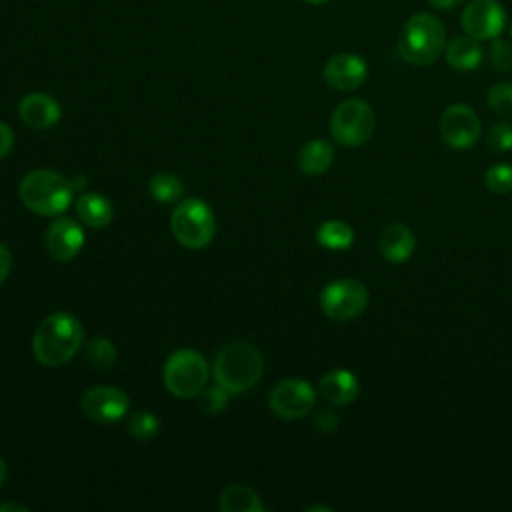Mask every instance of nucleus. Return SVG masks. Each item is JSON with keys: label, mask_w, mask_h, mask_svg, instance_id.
I'll return each mask as SVG.
<instances>
[{"label": "nucleus", "mask_w": 512, "mask_h": 512, "mask_svg": "<svg viewBox=\"0 0 512 512\" xmlns=\"http://www.w3.org/2000/svg\"><path fill=\"white\" fill-rule=\"evenodd\" d=\"M378 250L384 256V260H388L392 264H402V262L410 260V256L414 254L416 236L406 224L392 222L380 232Z\"/></svg>", "instance_id": "nucleus-16"}, {"label": "nucleus", "mask_w": 512, "mask_h": 512, "mask_svg": "<svg viewBox=\"0 0 512 512\" xmlns=\"http://www.w3.org/2000/svg\"><path fill=\"white\" fill-rule=\"evenodd\" d=\"M70 184H72L74 192H84V190L88 188V180H86V176H82V174H76V176H72Z\"/></svg>", "instance_id": "nucleus-35"}, {"label": "nucleus", "mask_w": 512, "mask_h": 512, "mask_svg": "<svg viewBox=\"0 0 512 512\" xmlns=\"http://www.w3.org/2000/svg\"><path fill=\"white\" fill-rule=\"evenodd\" d=\"M116 346L102 336H94L88 340V344L84 346V358L90 366L98 368V370H106L116 362Z\"/></svg>", "instance_id": "nucleus-24"}, {"label": "nucleus", "mask_w": 512, "mask_h": 512, "mask_svg": "<svg viewBox=\"0 0 512 512\" xmlns=\"http://www.w3.org/2000/svg\"><path fill=\"white\" fill-rule=\"evenodd\" d=\"M318 392L326 402L336 404V406H346L356 400V396L360 392V384H358L356 374H352L350 370L334 368L320 378Z\"/></svg>", "instance_id": "nucleus-17"}, {"label": "nucleus", "mask_w": 512, "mask_h": 512, "mask_svg": "<svg viewBox=\"0 0 512 512\" xmlns=\"http://www.w3.org/2000/svg\"><path fill=\"white\" fill-rule=\"evenodd\" d=\"M446 48L444 24L430 12L410 16L398 34V52L412 66L434 64Z\"/></svg>", "instance_id": "nucleus-2"}, {"label": "nucleus", "mask_w": 512, "mask_h": 512, "mask_svg": "<svg viewBox=\"0 0 512 512\" xmlns=\"http://www.w3.org/2000/svg\"><path fill=\"white\" fill-rule=\"evenodd\" d=\"M308 512H314V510H324V512H330L332 508H328V506H310V508H306Z\"/></svg>", "instance_id": "nucleus-38"}, {"label": "nucleus", "mask_w": 512, "mask_h": 512, "mask_svg": "<svg viewBox=\"0 0 512 512\" xmlns=\"http://www.w3.org/2000/svg\"><path fill=\"white\" fill-rule=\"evenodd\" d=\"M220 508L224 512H262L264 510L258 494L244 484L228 486L220 494Z\"/></svg>", "instance_id": "nucleus-21"}, {"label": "nucleus", "mask_w": 512, "mask_h": 512, "mask_svg": "<svg viewBox=\"0 0 512 512\" xmlns=\"http://www.w3.org/2000/svg\"><path fill=\"white\" fill-rule=\"evenodd\" d=\"M486 186L494 194H508L512 192V166L508 164H494L486 170Z\"/></svg>", "instance_id": "nucleus-28"}, {"label": "nucleus", "mask_w": 512, "mask_h": 512, "mask_svg": "<svg viewBox=\"0 0 512 512\" xmlns=\"http://www.w3.org/2000/svg\"><path fill=\"white\" fill-rule=\"evenodd\" d=\"M162 380L166 390L174 396L194 398L202 392L208 380L206 358L192 348H180L166 358Z\"/></svg>", "instance_id": "nucleus-6"}, {"label": "nucleus", "mask_w": 512, "mask_h": 512, "mask_svg": "<svg viewBox=\"0 0 512 512\" xmlns=\"http://www.w3.org/2000/svg\"><path fill=\"white\" fill-rule=\"evenodd\" d=\"M14 146V132L8 124L0 122V160L12 150Z\"/></svg>", "instance_id": "nucleus-32"}, {"label": "nucleus", "mask_w": 512, "mask_h": 512, "mask_svg": "<svg viewBox=\"0 0 512 512\" xmlns=\"http://www.w3.org/2000/svg\"><path fill=\"white\" fill-rule=\"evenodd\" d=\"M324 82L338 92H352L368 78V66L362 56L352 52L334 54L324 66Z\"/></svg>", "instance_id": "nucleus-13"}, {"label": "nucleus", "mask_w": 512, "mask_h": 512, "mask_svg": "<svg viewBox=\"0 0 512 512\" xmlns=\"http://www.w3.org/2000/svg\"><path fill=\"white\" fill-rule=\"evenodd\" d=\"M444 58L450 68L458 72H472L482 64L484 50L480 46V40H474L470 36H458L446 44Z\"/></svg>", "instance_id": "nucleus-18"}, {"label": "nucleus", "mask_w": 512, "mask_h": 512, "mask_svg": "<svg viewBox=\"0 0 512 512\" xmlns=\"http://www.w3.org/2000/svg\"><path fill=\"white\" fill-rule=\"evenodd\" d=\"M486 142L496 152L512 150V124H508V122L492 124L486 134Z\"/></svg>", "instance_id": "nucleus-29"}, {"label": "nucleus", "mask_w": 512, "mask_h": 512, "mask_svg": "<svg viewBox=\"0 0 512 512\" xmlns=\"http://www.w3.org/2000/svg\"><path fill=\"white\" fill-rule=\"evenodd\" d=\"M262 354L248 342L226 344L214 358L212 374L216 384L224 386L230 394H242L254 388L262 376Z\"/></svg>", "instance_id": "nucleus-3"}, {"label": "nucleus", "mask_w": 512, "mask_h": 512, "mask_svg": "<svg viewBox=\"0 0 512 512\" xmlns=\"http://www.w3.org/2000/svg\"><path fill=\"white\" fill-rule=\"evenodd\" d=\"M10 268H12V256H10V250H8V246L0 244V284L8 278Z\"/></svg>", "instance_id": "nucleus-33"}, {"label": "nucleus", "mask_w": 512, "mask_h": 512, "mask_svg": "<svg viewBox=\"0 0 512 512\" xmlns=\"http://www.w3.org/2000/svg\"><path fill=\"white\" fill-rule=\"evenodd\" d=\"M18 194L30 212L58 216L70 206L74 188L68 178L54 170H32L20 180Z\"/></svg>", "instance_id": "nucleus-4"}, {"label": "nucleus", "mask_w": 512, "mask_h": 512, "mask_svg": "<svg viewBox=\"0 0 512 512\" xmlns=\"http://www.w3.org/2000/svg\"><path fill=\"white\" fill-rule=\"evenodd\" d=\"M158 430H160V422L152 412L140 410V412H134L128 420V432L134 438L148 440V438H154L158 434Z\"/></svg>", "instance_id": "nucleus-26"}, {"label": "nucleus", "mask_w": 512, "mask_h": 512, "mask_svg": "<svg viewBox=\"0 0 512 512\" xmlns=\"http://www.w3.org/2000/svg\"><path fill=\"white\" fill-rule=\"evenodd\" d=\"M6 472H8V468H6V462L0 458V486L4 484V478H6Z\"/></svg>", "instance_id": "nucleus-37"}, {"label": "nucleus", "mask_w": 512, "mask_h": 512, "mask_svg": "<svg viewBox=\"0 0 512 512\" xmlns=\"http://www.w3.org/2000/svg\"><path fill=\"white\" fill-rule=\"evenodd\" d=\"M486 102L496 114L504 118H512V82H498L490 86L486 94Z\"/></svg>", "instance_id": "nucleus-25"}, {"label": "nucleus", "mask_w": 512, "mask_h": 512, "mask_svg": "<svg viewBox=\"0 0 512 512\" xmlns=\"http://www.w3.org/2000/svg\"><path fill=\"white\" fill-rule=\"evenodd\" d=\"M298 168L308 174V176H320L324 174L332 162H334V148L330 142L322 138L308 140L300 150H298Z\"/></svg>", "instance_id": "nucleus-19"}, {"label": "nucleus", "mask_w": 512, "mask_h": 512, "mask_svg": "<svg viewBox=\"0 0 512 512\" xmlns=\"http://www.w3.org/2000/svg\"><path fill=\"white\" fill-rule=\"evenodd\" d=\"M84 330L76 316L68 312H54L46 316L32 338L34 358L48 368L66 364L82 346Z\"/></svg>", "instance_id": "nucleus-1"}, {"label": "nucleus", "mask_w": 512, "mask_h": 512, "mask_svg": "<svg viewBox=\"0 0 512 512\" xmlns=\"http://www.w3.org/2000/svg\"><path fill=\"white\" fill-rule=\"evenodd\" d=\"M376 126V114L366 100L350 98L338 104L330 116L332 138L346 148L362 146L370 140Z\"/></svg>", "instance_id": "nucleus-7"}, {"label": "nucleus", "mask_w": 512, "mask_h": 512, "mask_svg": "<svg viewBox=\"0 0 512 512\" xmlns=\"http://www.w3.org/2000/svg\"><path fill=\"white\" fill-rule=\"evenodd\" d=\"M316 240L328 250H346L354 242V230L342 220H326L318 226Z\"/></svg>", "instance_id": "nucleus-22"}, {"label": "nucleus", "mask_w": 512, "mask_h": 512, "mask_svg": "<svg viewBox=\"0 0 512 512\" xmlns=\"http://www.w3.org/2000/svg\"><path fill=\"white\" fill-rule=\"evenodd\" d=\"M44 244L50 258L58 262H70L84 246V230L72 218H56L46 230Z\"/></svg>", "instance_id": "nucleus-14"}, {"label": "nucleus", "mask_w": 512, "mask_h": 512, "mask_svg": "<svg viewBox=\"0 0 512 512\" xmlns=\"http://www.w3.org/2000/svg\"><path fill=\"white\" fill-rule=\"evenodd\" d=\"M428 4L438 10H452V8H458L460 4H464V0H428Z\"/></svg>", "instance_id": "nucleus-34"}, {"label": "nucleus", "mask_w": 512, "mask_h": 512, "mask_svg": "<svg viewBox=\"0 0 512 512\" xmlns=\"http://www.w3.org/2000/svg\"><path fill=\"white\" fill-rule=\"evenodd\" d=\"M228 396H230V392L220 384L202 388V392L198 394V406L206 414H220L228 406Z\"/></svg>", "instance_id": "nucleus-27"}, {"label": "nucleus", "mask_w": 512, "mask_h": 512, "mask_svg": "<svg viewBox=\"0 0 512 512\" xmlns=\"http://www.w3.org/2000/svg\"><path fill=\"white\" fill-rule=\"evenodd\" d=\"M170 228L174 238L190 248L198 250L212 242L216 234V218L212 208L200 198H184L172 210Z\"/></svg>", "instance_id": "nucleus-5"}, {"label": "nucleus", "mask_w": 512, "mask_h": 512, "mask_svg": "<svg viewBox=\"0 0 512 512\" xmlns=\"http://www.w3.org/2000/svg\"><path fill=\"white\" fill-rule=\"evenodd\" d=\"M314 424L318 430L322 432H334L338 428V418L334 412L330 410H320L316 416H314Z\"/></svg>", "instance_id": "nucleus-31"}, {"label": "nucleus", "mask_w": 512, "mask_h": 512, "mask_svg": "<svg viewBox=\"0 0 512 512\" xmlns=\"http://www.w3.org/2000/svg\"><path fill=\"white\" fill-rule=\"evenodd\" d=\"M148 192L162 204H172L182 200L184 196V182L170 172H158L148 182Z\"/></svg>", "instance_id": "nucleus-23"}, {"label": "nucleus", "mask_w": 512, "mask_h": 512, "mask_svg": "<svg viewBox=\"0 0 512 512\" xmlns=\"http://www.w3.org/2000/svg\"><path fill=\"white\" fill-rule=\"evenodd\" d=\"M18 116L26 126L34 130H46L60 120L62 108L58 100L52 98L50 94L30 92L20 100Z\"/></svg>", "instance_id": "nucleus-15"}, {"label": "nucleus", "mask_w": 512, "mask_h": 512, "mask_svg": "<svg viewBox=\"0 0 512 512\" xmlns=\"http://www.w3.org/2000/svg\"><path fill=\"white\" fill-rule=\"evenodd\" d=\"M440 136L456 150H468L480 136V118L466 104H452L440 116Z\"/></svg>", "instance_id": "nucleus-11"}, {"label": "nucleus", "mask_w": 512, "mask_h": 512, "mask_svg": "<svg viewBox=\"0 0 512 512\" xmlns=\"http://www.w3.org/2000/svg\"><path fill=\"white\" fill-rule=\"evenodd\" d=\"M130 400L116 386H92L82 394V412L100 424H112L128 414Z\"/></svg>", "instance_id": "nucleus-12"}, {"label": "nucleus", "mask_w": 512, "mask_h": 512, "mask_svg": "<svg viewBox=\"0 0 512 512\" xmlns=\"http://www.w3.org/2000/svg\"><path fill=\"white\" fill-rule=\"evenodd\" d=\"M510 38H512V22H510Z\"/></svg>", "instance_id": "nucleus-40"}, {"label": "nucleus", "mask_w": 512, "mask_h": 512, "mask_svg": "<svg viewBox=\"0 0 512 512\" xmlns=\"http://www.w3.org/2000/svg\"><path fill=\"white\" fill-rule=\"evenodd\" d=\"M76 214L90 228H106L112 222L114 208L102 194L82 192L76 200Z\"/></svg>", "instance_id": "nucleus-20"}, {"label": "nucleus", "mask_w": 512, "mask_h": 512, "mask_svg": "<svg viewBox=\"0 0 512 512\" xmlns=\"http://www.w3.org/2000/svg\"><path fill=\"white\" fill-rule=\"evenodd\" d=\"M370 302L368 288L356 278H338L328 282L320 292L322 312L336 322L354 320Z\"/></svg>", "instance_id": "nucleus-8"}, {"label": "nucleus", "mask_w": 512, "mask_h": 512, "mask_svg": "<svg viewBox=\"0 0 512 512\" xmlns=\"http://www.w3.org/2000/svg\"><path fill=\"white\" fill-rule=\"evenodd\" d=\"M488 54H490V64L498 72H510L512 70V44L510 42L494 38Z\"/></svg>", "instance_id": "nucleus-30"}, {"label": "nucleus", "mask_w": 512, "mask_h": 512, "mask_svg": "<svg viewBox=\"0 0 512 512\" xmlns=\"http://www.w3.org/2000/svg\"><path fill=\"white\" fill-rule=\"evenodd\" d=\"M304 2H308V4H326L328 0H304Z\"/></svg>", "instance_id": "nucleus-39"}, {"label": "nucleus", "mask_w": 512, "mask_h": 512, "mask_svg": "<svg viewBox=\"0 0 512 512\" xmlns=\"http://www.w3.org/2000/svg\"><path fill=\"white\" fill-rule=\"evenodd\" d=\"M314 400L316 392L310 382L302 378H286L270 390L268 406L278 418L296 420L312 410Z\"/></svg>", "instance_id": "nucleus-9"}, {"label": "nucleus", "mask_w": 512, "mask_h": 512, "mask_svg": "<svg viewBox=\"0 0 512 512\" xmlns=\"http://www.w3.org/2000/svg\"><path fill=\"white\" fill-rule=\"evenodd\" d=\"M8 510H18V512H26L28 508L24 504H2L0 512H8Z\"/></svg>", "instance_id": "nucleus-36"}, {"label": "nucleus", "mask_w": 512, "mask_h": 512, "mask_svg": "<svg viewBox=\"0 0 512 512\" xmlns=\"http://www.w3.org/2000/svg\"><path fill=\"white\" fill-rule=\"evenodd\" d=\"M460 24L474 40H494L506 26V10L498 0H470L462 8Z\"/></svg>", "instance_id": "nucleus-10"}]
</instances>
